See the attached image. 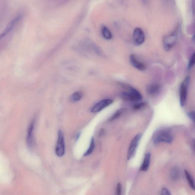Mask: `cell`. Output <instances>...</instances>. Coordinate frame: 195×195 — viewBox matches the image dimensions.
Here are the masks:
<instances>
[{
    "mask_svg": "<svg viewBox=\"0 0 195 195\" xmlns=\"http://www.w3.org/2000/svg\"><path fill=\"white\" fill-rule=\"evenodd\" d=\"M34 127V122L33 121L29 127L27 137V143L29 147H31L34 144V139L33 137V131Z\"/></svg>",
    "mask_w": 195,
    "mask_h": 195,
    "instance_id": "8fae6325",
    "label": "cell"
},
{
    "mask_svg": "<svg viewBox=\"0 0 195 195\" xmlns=\"http://www.w3.org/2000/svg\"><path fill=\"white\" fill-rule=\"evenodd\" d=\"M133 40L136 45L140 46L144 43L145 41V35L144 31L141 28H137L134 30Z\"/></svg>",
    "mask_w": 195,
    "mask_h": 195,
    "instance_id": "ba28073f",
    "label": "cell"
},
{
    "mask_svg": "<svg viewBox=\"0 0 195 195\" xmlns=\"http://www.w3.org/2000/svg\"><path fill=\"white\" fill-rule=\"evenodd\" d=\"M161 194L163 195H170L171 193L170 191L165 187L162 188L161 191Z\"/></svg>",
    "mask_w": 195,
    "mask_h": 195,
    "instance_id": "603a6c76",
    "label": "cell"
},
{
    "mask_svg": "<svg viewBox=\"0 0 195 195\" xmlns=\"http://www.w3.org/2000/svg\"><path fill=\"white\" fill-rule=\"evenodd\" d=\"M171 176L173 180H178L180 177L179 171L177 168H173L171 171Z\"/></svg>",
    "mask_w": 195,
    "mask_h": 195,
    "instance_id": "ac0fdd59",
    "label": "cell"
},
{
    "mask_svg": "<svg viewBox=\"0 0 195 195\" xmlns=\"http://www.w3.org/2000/svg\"><path fill=\"white\" fill-rule=\"evenodd\" d=\"M194 12H195V0H194Z\"/></svg>",
    "mask_w": 195,
    "mask_h": 195,
    "instance_id": "4316f807",
    "label": "cell"
},
{
    "mask_svg": "<svg viewBox=\"0 0 195 195\" xmlns=\"http://www.w3.org/2000/svg\"><path fill=\"white\" fill-rule=\"evenodd\" d=\"M141 136L142 135L141 134H138L134 138L130 143L128 151L127 157L128 160L133 158L135 155L138 146L140 142Z\"/></svg>",
    "mask_w": 195,
    "mask_h": 195,
    "instance_id": "5b68a950",
    "label": "cell"
},
{
    "mask_svg": "<svg viewBox=\"0 0 195 195\" xmlns=\"http://www.w3.org/2000/svg\"><path fill=\"white\" fill-rule=\"evenodd\" d=\"M151 154L148 153L145 155L144 161L140 167L141 171H146L149 169L151 162Z\"/></svg>",
    "mask_w": 195,
    "mask_h": 195,
    "instance_id": "7c38bea8",
    "label": "cell"
},
{
    "mask_svg": "<svg viewBox=\"0 0 195 195\" xmlns=\"http://www.w3.org/2000/svg\"><path fill=\"white\" fill-rule=\"evenodd\" d=\"M122 192V186L120 183L118 184L116 189V194L117 195H121Z\"/></svg>",
    "mask_w": 195,
    "mask_h": 195,
    "instance_id": "cb8c5ba5",
    "label": "cell"
},
{
    "mask_svg": "<svg viewBox=\"0 0 195 195\" xmlns=\"http://www.w3.org/2000/svg\"><path fill=\"white\" fill-rule=\"evenodd\" d=\"M113 102L112 100L109 99L101 100L92 107L91 110V112L93 113L100 112L111 104Z\"/></svg>",
    "mask_w": 195,
    "mask_h": 195,
    "instance_id": "52a82bcc",
    "label": "cell"
},
{
    "mask_svg": "<svg viewBox=\"0 0 195 195\" xmlns=\"http://www.w3.org/2000/svg\"><path fill=\"white\" fill-rule=\"evenodd\" d=\"M192 39L193 40H195V34L194 35V36H193L192 37Z\"/></svg>",
    "mask_w": 195,
    "mask_h": 195,
    "instance_id": "484cf974",
    "label": "cell"
},
{
    "mask_svg": "<svg viewBox=\"0 0 195 195\" xmlns=\"http://www.w3.org/2000/svg\"><path fill=\"white\" fill-rule=\"evenodd\" d=\"M190 79L189 76L186 77L180 85V104L181 106L185 105L187 100L188 90L190 83Z\"/></svg>",
    "mask_w": 195,
    "mask_h": 195,
    "instance_id": "3957f363",
    "label": "cell"
},
{
    "mask_svg": "<svg viewBox=\"0 0 195 195\" xmlns=\"http://www.w3.org/2000/svg\"><path fill=\"white\" fill-rule=\"evenodd\" d=\"M173 137L169 132L166 130H160L156 132L153 137V141L155 144L164 142L170 144L172 142Z\"/></svg>",
    "mask_w": 195,
    "mask_h": 195,
    "instance_id": "6da1fadb",
    "label": "cell"
},
{
    "mask_svg": "<svg viewBox=\"0 0 195 195\" xmlns=\"http://www.w3.org/2000/svg\"><path fill=\"white\" fill-rule=\"evenodd\" d=\"M195 64V52L193 53L188 64V69H190Z\"/></svg>",
    "mask_w": 195,
    "mask_h": 195,
    "instance_id": "ffe728a7",
    "label": "cell"
},
{
    "mask_svg": "<svg viewBox=\"0 0 195 195\" xmlns=\"http://www.w3.org/2000/svg\"><path fill=\"white\" fill-rule=\"evenodd\" d=\"M185 173L186 178H187V182H188L189 186L193 190L195 191V182L194 179L193 178L192 175L188 171L185 170Z\"/></svg>",
    "mask_w": 195,
    "mask_h": 195,
    "instance_id": "5bb4252c",
    "label": "cell"
},
{
    "mask_svg": "<svg viewBox=\"0 0 195 195\" xmlns=\"http://www.w3.org/2000/svg\"><path fill=\"white\" fill-rule=\"evenodd\" d=\"M177 38V33L175 32L171 35L165 37L164 39V45L166 51H169L176 44Z\"/></svg>",
    "mask_w": 195,
    "mask_h": 195,
    "instance_id": "8992f818",
    "label": "cell"
},
{
    "mask_svg": "<svg viewBox=\"0 0 195 195\" xmlns=\"http://www.w3.org/2000/svg\"><path fill=\"white\" fill-rule=\"evenodd\" d=\"M189 117L195 123V111H192L189 112L187 114Z\"/></svg>",
    "mask_w": 195,
    "mask_h": 195,
    "instance_id": "7402d4cb",
    "label": "cell"
},
{
    "mask_svg": "<svg viewBox=\"0 0 195 195\" xmlns=\"http://www.w3.org/2000/svg\"><path fill=\"white\" fill-rule=\"evenodd\" d=\"M147 90L150 95L154 96L158 94L160 90V86L157 84L150 85L147 87Z\"/></svg>",
    "mask_w": 195,
    "mask_h": 195,
    "instance_id": "4fadbf2b",
    "label": "cell"
},
{
    "mask_svg": "<svg viewBox=\"0 0 195 195\" xmlns=\"http://www.w3.org/2000/svg\"><path fill=\"white\" fill-rule=\"evenodd\" d=\"M21 19V15H18L12 19L10 21L8 26H7L6 28L5 29L4 31L2 34L1 37H4L5 35H8L9 33H10L12 30L15 28V26L17 25L18 23L20 21Z\"/></svg>",
    "mask_w": 195,
    "mask_h": 195,
    "instance_id": "9c48e42d",
    "label": "cell"
},
{
    "mask_svg": "<svg viewBox=\"0 0 195 195\" xmlns=\"http://www.w3.org/2000/svg\"><path fill=\"white\" fill-rule=\"evenodd\" d=\"M65 149L63 134L62 130H59L58 140L55 148V153L57 156L60 157L63 156L65 153Z\"/></svg>",
    "mask_w": 195,
    "mask_h": 195,
    "instance_id": "277c9868",
    "label": "cell"
},
{
    "mask_svg": "<svg viewBox=\"0 0 195 195\" xmlns=\"http://www.w3.org/2000/svg\"><path fill=\"white\" fill-rule=\"evenodd\" d=\"M101 33L103 37L107 40H110L112 38V34L110 30L106 26H103L102 27Z\"/></svg>",
    "mask_w": 195,
    "mask_h": 195,
    "instance_id": "9a60e30c",
    "label": "cell"
},
{
    "mask_svg": "<svg viewBox=\"0 0 195 195\" xmlns=\"http://www.w3.org/2000/svg\"><path fill=\"white\" fill-rule=\"evenodd\" d=\"M126 110V108H122L116 111L113 115L111 117L110 119H109V121L112 122L114 120H115L116 119H118L122 114L124 113Z\"/></svg>",
    "mask_w": 195,
    "mask_h": 195,
    "instance_id": "2e32d148",
    "label": "cell"
},
{
    "mask_svg": "<svg viewBox=\"0 0 195 195\" xmlns=\"http://www.w3.org/2000/svg\"><path fill=\"white\" fill-rule=\"evenodd\" d=\"M82 96H83V95L81 92H77L72 95L71 96V99L72 101L77 102L81 100Z\"/></svg>",
    "mask_w": 195,
    "mask_h": 195,
    "instance_id": "d6986e66",
    "label": "cell"
},
{
    "mask_svg": "<svg viewBox=\"0 0 195 195\" xmlns=\"http://www.w3.org/2000/svg\"><path fill=\"white\" fill-rule=\"evenodd\" d=\"M121 97L126 101L131 102H138L142 99V96L136 89L129 87L128 92L122 93Z\"/></svg>",
    "mask_w": 195,
    "mask_h": 195,
    "instance_id": "7a4b0ae2",
    "label": "cell"
},
{
    "mask_svg": "<svg viewBox=\"0 0 195 195\" xmlns=\"http://www.w3.org/2000/svg\"></svg>",
    "mask_w": 195,
    "mask_h": 195,
    "instance_id": "83f0119b",
    "label": "cell"
},
{
    "mask_svg": "<svg viewBox=\"0 0 195 195\" xmlns=\"http://www.w3.org/2000/svg\"><path fill=\"white\" fill-rule=\"evenodd\" d=\"M130 62L133 67L139 71H144L146 69L144 64L138 60L135 55L132 54L130 55Z\"/></svg>",
    "mask_w": 195,
    "mask_h": 195,
    "instance_id": "30bf717a",
    "label": "cell"
},
{
    "mask_svg": "<svg viewBox=\"0 0 195 195\" xmlns=\"http://www.w3.org/2000/svg\"><path fill=\"white\" fill-rule=\"evenodd\" d=\"M146 105V102L138 103L134 105L133 108L134 110H138L145 106Z\"/></svg>",
    "mask_w": 195,
    "mask_h": 195,
    "instance_id": "44dd1931",
    "label": "cell"
},
{
    "mask_svg": "<svg viewBox=\"0 0 195 195\" xmlns=\"http://www.w3.org/2000/svg\"><path fill=\"white\" fill-rule=\"evenodd\" d=\"M95 147V144L94 139L93 137L91 139L90 146H89L88 149L87 151L84 154V156H87L91 154L93 151H94Z\"/></svg>",
    "mask_w": 195,
    "mask_h": 195,
    "instance_id": "e0dca14e",
    "label": "cell"
},
{
    "mask_svg": "<svg viewBox=\"0 0 195 195\" xmlns=\"http://www.w3.org/2000/svg\"><path fill=\"white\" fill-rule=\"evenodd\" d=\"M105 133V130L104 129H101V130H100L99 132V134H98V137H101L102 136H103V135H104Z\"/></svg>",
    "mask_w": 195,
    "mask_h": 195,
    "instance_id": "d4e9b609",
    "label": "cell"
}]
</instances>
